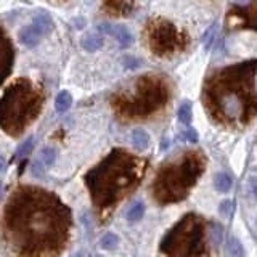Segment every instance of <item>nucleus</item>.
<instances>
[{"mask_svg": "<svg viewBox=\"0 0 257 257\" xmlns=\"http://www.w3.org/2000/svg\"><path fill=\"white\" fill-rule=\"evenodd\" d=\"M135 0H103V10L111 16H127L134 12Z\"/></svg>", "mask_w": 257, "mask_h": 257, "instance_id": "12", "label": "nucleus"}, {"mask_svg": "<svg viewBox=\"0 0 257 257\" xmlns=\"http://www.w3.org/2000/svg\"><path fill=\"white\" fill-rule=\"evenodd\" d=\"M179 120H180V124L183 125H190L191 124V116H193V112H191V103L190 101H183L180 104V108H179Z\"/></svg>", "mask_w": 257, "mask_h": 257, "instance_id": "22", "label": "nucleus"}, {"mask_svg": "<svg viewBox=\"0 0 257 257\" xmlns=\"http://www.w3.org/2000/svg\"><path fill=\"white\" fill-rule=\"evenodd\" d=\"M39 159L42 161V163H44L47 167L53 166V163L56 161V150L52 148V147H45V148H42V151H40V155H39Z\"/></svg>", "mask_w": 257, "mask_h": 257, "instance_id": "23", "label": "nucleus"}, {"mask_svg": "<svg viewBox=\"0 0 257 257\" xmlns=\"http://www.w3.org/2000/svg\"><path fill=\"white\" fill-rule=\"evenodd\" d=\"M231 183H233L231 177L227 172H219V174H215V177H214V187H215L217 191H220V193L230 191Z\"/></svg>", "mask_w": 257, "mask_h": 257, "instance_id": "19", "label": "nucleus"}, {"mask_svg": "<svg viewBox=\"0 0 257 257\" xmlns=\"http://www.w3.org/2000/svg\"><path fill=\"white\" fill-rule=\"evenodd\" d=\"M124 64H125V68H128V69H135L137 66L140 64V61H137V58H124Z\"/></svg>", "mask_w": 257, "mask_h": 257, "instance_id": "30", "label": "nucleus"}, {"mask_svg": "<svg viewBox=\"0 0 257 257\" xmlns=\"http://www.w3.org/2000/svg\"><path fill=\"white\" fill-rule=\"evenodd\" d=\"M183 137H185V139H187L188 142H191V143H196L198 139H199V137H198V132H196V131H193V128H188V131L183 134Z\"/></svg>", "mask_w": 257, "mask_h": 257, "instance_id": "28", "label": "nucleus"}, {"mask_svg": "<svg viewBox=\"0 0 257 257\" xmlns=\"http://www.w3.org/2000/svg\"><path fill=\"white\" fill-rule=\"evenodd\" d=\"M98 29L101 32H104V34H111L112 37H114L120 47H131L132 42H134V37L131 34V31H128L124 24H109V23H103L98 26Z\"/></svg>", "mask_w": 257, "mask_h": 257, "instance_id": "11", "label": "nucleus"}, {"mask_svg": "<svg viewBox=\"0 0 257 257\" xmlns=\"http://www.w3.org/2000/svg\"><path fill=\"white\" fill-rule=\"evenodd\" d=\"M72 106V95L68 90H63L56 95L55 98V108L58 112H66Z\"/></svg>", "mask_w": 257, "mask_h": 257, "instance_id": "18", "label": "nucleus"}, {"mask_svg": "<svg viewBox=\"0 0 257 257\" xmlns=\"http://www.w3.org/2000/svg\"><path fill=\"white\" fill-rule=\"evenodd\" d=\"M4 167H5V159H4L2 156H0V172L4 171Z\"/></svg>", "mask_w": 257, "mask_h": 257, "instance_id": "33", "label": "nucleus"}, {"mask_svg": "<svg viewBox=\"0 0 257 257\" xmlns=\"http://www.w3.org/2000/svg\"><path fill=\"white\" fill-rule=\"evenodd\" d=\"M148 163L124 148H114L84 177L92 203L100 220L112 211L142 183Z\"/></svg>", "mask_w": 257, "mask_h": 257, "instance_id": "3", "label": "nucleus"}, {"mask_svg": "<svg viewBox=\"0 0 257 257\" xmlns=\"http://www.w3.org/2000/svg\"><path fill=\"white\" fill-rule=\"evenodd\" d=\"M206 169V156L201 151L179 153L159 167L151 183V196L158 204L180 203L188 196Z\"/></svg>", "mask_w": 257, "mask_h": 257, "instance_id": "4", "label": "nucleus"}, {"mask_svg": "<svg viewBox=\"0 0 257 257\" xmlns=\"http://www.w3.org/2000/svg\"><path fill=\"white\" fill-rule=\"evenodd\" d=\"M169 98L171 87L164 77L143 74L111 96V108L122 120H143L163 109Z\"/></svg>", "mask_w": 257, "mask_h": 257, "instance_id": "5", "label": "nucleus"}, {"mask_svg": "<svg viewBox=\"0 0 257 257\" xmlns=\"http://www.w3.org/2000/svg\"><path fill=\"white\" fill-rule=\"evenodd\" d=\"M44 93L29 79H16L0 98V128L12 137L21 135L40 114Z\"/></svg>", "mask_w": 257, "mask_h": 257, "instance_id": "6", "label": "nucleus"}, {"mask_svg": "<svg viewBox=\"0 0 257 257\" xmlns=\"http://www.w3.org/2000/svg\"><path fill=\"white\" fill-rule=\"evenodd\" d=\"M45 171H47V166L37 158V159L34 161V163H32V167H31L32 175H34V177H42V175L45 174Z\"/></svg>", "mask_w": 257, "mask_h": 257, "instance_id": "27", "label": "nucleus"}, {"mask_svg": "<svg viewBox=\"0 0 257 257\" xmlns=\"http://www.w3.org/2000/svg\"><path fill=\"white\" fill-rule=\"evenodd\" d=\"M32 21H34L36 26L44 32V34L47 36L48 32H52L53 29V20H52V16L48 15L47 12L44 10H39L34 13V16H32Z\"/></svg>", "mask_w": 257, "mask_h": 257, "instance_id": "15", "label": "nucleus"}, {"mask_svg": "<svg viewBox=\"0 0 257 257\" xmlns=\"http://www.w3.org/2000/svg\"><path fill=\"white\" fill-rule=\"evenodd\" d=\"M222 235H223V228L222 225L219 223H212L211 225V230H209V238L214 241L215 246H219L222 243Z\"/></svg>", "mask_w": 257, "mask_h": 257, "instance_id": "25", "label": "nucleus"}, {"mask_svg": "<svg viewBox=\"0 0 257 257\" xmlns=\"http://www.w3.org/2000/svg\"><path fill=\"white\" fill-rule=\"evenodd\" d=\"M225 24H227L228 31H257V0H252L251 4L231 5L227 12V16H225Z\"/></svg>", "mask_w": 257, "mask_h": 257, "instance_id": "9", "label": "nucleus"}, {"mask_svg": "<svg viewBox=\"0 0 257 257\" xmlns=\"http://www.w3.org/2000/svg\"><path fill=\"white\" fill-rule=\"evenodd\" d=\"M117 244H119V238L114 235V233H106V235L100 239L101 249H106V251H112V249H116Z\"/></svg>", "mask_w": 257, "mask_h": 257, "instance_id": "24", "label": "nucleus"}, {"mask_svg": "<svg viewBox=\"0 0 257 257\" xmlns=\"http://www.w3.org/2000/svg\"><path fill=\"white\" fill-rule=\"evenodd\" d=\"M215 29H217V24H212V26L206 31L204 39H203V44H204V48H206V50H209V48H211V47H212V44H214V39H215Z\"/></svg>", "mask_w": 257, "mask_h": 257, "instance_id": "26", "label": "nucleus"}, {"mask_svg": "<svg viewBox=\"0 0 257 257\" xmlns=\"http://www.w3.org/2000/svg\"><path fill=\"white\" fill-rule=\"evenodd\" d=\"M231 209H233V206H231V201H223V203L220 204V214H223V215H230V212H231Z\"/></svg>", "mask_w": 257, "mask_h": 257, "instance_id": "29", "label": "nucleus"}, {"mask_svg": "<svg viewBox=\"0 0 257 257\" xmlns=\"http://www.w3.org/2000/svg\"><path fill=\"white\" fill-rule=\"evenodd\" d=\"M145 214V206L142 201H135V203L128 207L127 211V220L128 222H139Z\"/></svg>", "mask_w": 257, "mask_h": 257, "instance_id": "21", "label": "nucleus"}, {"mask_svg": "<svg viewBox=\"0 0 257 257\" xmlns=\"http://www.w3.org/2000/svg\"><path fill=\"white\" fill-rule=\"evenodd\" d=\"M131 140H132V145L135 150L143 151V150H147L150 145V135L147 131H143V128H134Z\"/></svg>", "mask_w": 257, "mask_h": 257, "instance_id": "16", "label": "nucleus"}, {"mask_svg": "<svg viewBox=\"0 0 257 257\" xmlns=\"http://www.w3.org/2000/svg\"><path fill=\"white\" fill-rule=\"evenodd\" d=\"M32 148H34V137H28L26 140H24L18 148H16L15 155L12 158V161H16V159H24L29 153L32 151Z\"/></svg>", "mask_w": 257, "mask_h": 257, "instance_id": "20", "label": "nucleus"}, {"mask_svg": "<svg viewBox=\"0 0 257 257\" xmlns=\"http://www.w3.org/2000/svg\"><path fill=\"white\" fill-rule=\"evenodd\" d=\"M15 61V50L10 37L7 36L5 29L0 26V85L10 76Z\"/></svg>", "mask_w": 257, "mask_h": 257, "instance_id": "10", "label": "nucleus"}, {"mask_svg": "<svg viewBox=\"0 0 257 257\" xmlns=\"http://www.w3.org/2000/svg\"><path fill=\"white\" fill-rule=\"evenodd\" d=\"M225 251H227V257H246L243 244H241V241L235 236L228 238Z\"/></svg>", "mask_w": 257, "mask_h": 257, "instance_id": "17", "label": "nucleus"}, {"mask_svg": "<svg viewBox=\"0 0 257 257\" xmlns=\"http://www.w3.org/2000/svg\"><path fill=\"white\" fill-rule=\"evenodd\" d=\"M257 60L214 71L203 87V104L217 125L241 128L257 116Z\"/></svg>", "mask_w": 257, "mask_h": 257, "instance_id": "2", "label": "nucleus"}, {"mask_svg": "<svg viewBox=\"0 0 257 257\" xmlns=\"http://www.w3.org/2000/svg\"><path fill=\"white\" fill-rule=\"evenodd\" d=\"M26 163H28L26 159H21V164H20V169H18V174H20V175L23 174V171H24V166H26Z\"/></svg>", "mask_w": 257, "mask_h": 257, "instance_id": "32", "label": "nucleus"}, {"mask_svg": "<svg viewBox=\"0 0 257 257\" xmlns=\"http://www.w3.org/2000/svg\"><path fill=\"white\" fill-rule=\"evenodd\" d=\"M249 190H251L252 196L257 199V177H251L249 179Z\"/></svg>", "mask_w": 257, "mask_h": 257, "instance_id": "31", "label": "nucleus"}, {"mask_svg": "<svg viewBox=\"0 0 257 257\" xmlns=\"http://www.w3.org/2000/svg\"><path fill=\"white\" fill-rule=\"evenodd\" d=\"M45 34L42 31H40L34 23L32 24H29V26H24V28H21L20 29V32H18V39H20V42L23 44V45H26V47H36L40 40H42V37H44Z\"/></svg>", "mask_w": 257, "mask_h": 257, "instance_id": "13", "label": "nucleus"}, {"mask_svg": "<svg viewBox=\"0 0 257 257\" xmlns=\"http://www.w3.org/2000/svg\"><path fill=\"white\" fill-rule=\"evenodd\" d=\"M71 228V209L60 196L34 185H21L4 206L0 239L10 257H60Z\"/></svg>", "mask_w": 257, "mask_h": 257, "instance_id": "1", "label": "nucleus"}, {"mask_svg": "<svg viewBox=\"0 0 257 257\" xmlns=\"http://www.w3.org/2000/svg\"><path fill=\"white\" fill-rule=\"evenodd\" d=\"M103 45H104V39L100 34H85L80 39V47H82L85 52H90V53L98 52Z\"/></svg>", "mask_w": 257, "mask_h": 257, "instance_id": "14", "label": "nucleus"}, {"mask_svg": "<svg viewBox=\"0 0 257 257\" xmlns=\"http://www.w3.org/2000/svg\"><path fill=\"white\" fill-rule=\"evenodd\" d=\"M143 37L147 40L150 52L161 58H169L183 52L190 44L187 32L180 31L174 23L163 18L150 20L143 31Z\"/></svg>", "mask_w": 257, "mask_h": 257, "instance_id": "8", "label": "nucleus"}, {"mask_svg": "<svg viewBox=\"0 0 257 257\" xmlns=\"http://www.w3.org/2000/svg\"><path fill=\"white\" fill-rule=\"evenodd\" d=\"M166 257H206V222L198 214H187L169 230L159 243Z\"/></svg>", "mask_w": 257, "mask_h": 257, "instance_id": "7", "label": "nucleus"}]
</instances>
